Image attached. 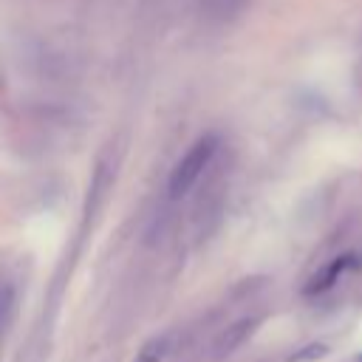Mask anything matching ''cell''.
I'll list each match as a JSON object with an SVG mask.
<instances>
[{"instance_id": "cell-7", "label": "cell", "mask_w": 362, "mask_h": 362, "mask_svg": "<svg viewBox=\"0 0 362 362\" xmlns=\"http://www.w3.org/2000/svg\"><path fill=\"white\" fill-rule=\"evenodd\" d=\"M325 354H328V345L325 342H311V345L300 348L297 354H291L288 362H314V359H322Z\"/></svg>"}, {"instance_id": "cell-8", "label": "cell", "mask_w": 362, "mask_h": 362, "mask_svg": "<svg viewBox=\"0 0 362 362\" xmlns=\"http://www.w3.org/2000/svg\"><path fill=\"white\" fill-rule=\"evenodd\" d=\"M356 362H362V354H359V356H356Z\"/></svg>"}, {"instance_id": "cell-5", "label": "cell", "mask_w": 362, "mask_h": 362, "mask_svg": "<svg viewBox=\"0 0 362 362\" xmlns=\"http://www.w3.org/2000/svg\"><path fill=\"white\" fill-rule=\"evenodd\" d=\"M178 342H181V334L175 328L161 331V334H153L147 342H141V348L136 351V359L133 362H167L178 351Z\"/></svg>"}, {"instance_id": "cell-1", "label": "cell", "mask_w": 362, "mask_h": 362, "mask_svg": "<svg viewBox=\"0 0 362 362\" xmlns=\"http://www.w3.org/2000/svg\"><path fill=\"white\" fill-rule=\"evenodd\" d=\"M221 153V136L218 133H204L201 139H195L189 144V150L175 161V167L170 170V178H167V198L170 201H178L184 198L198 181L201 175L212 167L215 156Z\"/></svg>"}, {"instance_id": "cell-2", "label": "cell", "mask_w": 362, "mask_h": 362, "mask_svg": "<svg viewBox=\"0 0 362 362\" xmlns=\"http://www.w3.org/2000/svg\"><path fill=\"white\" fill-rule=\"evenodd\" d=\"M113 181H116V161L110 156H102L96 161V170L90 175V184H88V198H85V209H82L85 223L93 221L102 212V206L107 201V192L113 189Z\"/></svg>"}, {"instance_id": "cell-6", "label": "cell", "mask_w": 362, "mask_h": 362, "mask_svg": "<svg viewBox=\"0 0 362 362\" xmlns=\"http://www.w3.org/2000/svg\"><path fill=\"white\" fill-rule=\"evenodd\" d=\"M204 3H206V14H209V17L226 20V17L235 14L246 0H204Z\"/></svg>"}, {"instance_id": "cell-4", "label": "cell", "mask_w": 362, "mask_h": 362, "mask_svg": "<svg viewBox=\"0 0 362 362\" xmlns=\"http://www.w3.org/2000/svg\"><path fill=\"white\" fill-rule=\"evenodd\" d=\"M354 260H356V257H354L351 252L337 255L334 260H328V263H325V266H322V269H320V272L305 283V288H303V291H305L308 297H314V294H322V291L334 288V286H337V280H339V277L354 266Z\"/></svg>"}, {"instance_id": "cell-3", "label": "cell", "mask_w": 362, "mask_h": 362, "mask_svg": "<svg viewBox=\"0 0 362 362\" xmlns=\"http://www.w3.org/2000/svg\"><path fill=\"white\" fill-rule=\"evenodd\" d=\"M257 325H260V317H240V320H235L232 325H226V328L218 334V339L212 342V359L221 362V359L232 356V354L257 331Z\"/></svg>"}]
</instances>
